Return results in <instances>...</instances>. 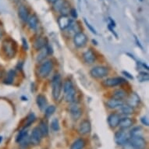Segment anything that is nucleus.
I'll use <instances>...</instances> for the list:
<instances>
[{"mask_svg": "<svg viewBox=\"0 0 149 149\" xmlns=\"http://www.w3.org/2000/svg\"><path fill=\"white\" fill-rule=\"evenodd\" d=\"M70 15L72 16V17H73V18H75V19H77V17H78L77 12V10H75V9H71L70 11Z\"/></svg>", "mask_w": 149, "mask_h": 149, "instance_id": "ea45409f", "label": "nucleus"}, {"mask_svg": "<svg viewBox=\"0 0 149 149\" xmlns=\"http://www.w3.org/2000/svg\"><path fill=\"white\" fill-rule=\"evenodd\" d=\"M91 130V125L89 120H84L80 123L78 128V132L81 135L88 134Z\"/></svg>", "mask_w": 149, "mask_h": 149, "instance_id": "9b49d317", "label": "nucleus"}, {"mask_svg": "<svg viewBox=\"0 0 149 149\" xmlns=\"http://www.w3.org/2000/svg\"><path fill=\"white\" fill-rule=\"evenodd\" d=\"M36 103L40 110H44L47 106V99L43 95H38L36 98Z\"/></svg>", "mask_w": 149, "mask_h": 149, "instance_id": "412c9836", "label": "nucleus"}, {"mask_svg": "<svg viewBox=\"0 0 149 149\" xmlns=\"http://www.w3.org/2000/svg\"><path fill=\"white\" fill-rule=\"evenodd\" d=\"M2 49L8 58L12 59L16 56V53H17V45L12 39L7 38L3 42Z\"/></svg>", "mask_w": 149, "mask_h": 149, "instance_id": "f257e3e1", "label": "nucleus"}, {"mask_svg": "<svg viewBox=\"0 0 149 149\" xmlns=\"http://www.w3.org/2000/svg\"><path fill=\"white\" fill-rule=\"evenodd\" d=\"M2 141H3V137H2V136H0V143H1Z\"/></svg>", "mask_w": 149, "mask_h": 149, "instance_id": "de8ad7c7", "label": "nucleus"}, {"mask_svg": "<svg viewBox=\"0 0 149 149\" xmlns=\"http://www.w3.org/2000/svg\"><path fill=\"white\" fill-rule=\"evenodd\" d=\"M84 146H85L84 140L82 139V138H78L71 144L70 149H83Z\"/></svg>", "mask_w": 149, "mask_h": 149, "instance_id": "bb28decb", "label": "nucleus"}, {"mask_svg": "<svg viewBox=\"0 0 149 149\" xmlns=\"http://www.w3.org/2000/svg\"><path fill=\"white\" fill-rule=\"evenodd\" d=\"M133 124H134V121H133L132 119L129 117H124L120 118L118 126L122 130H126L132 127Z\"/></svg>", "mask_w": 149, "mask_h": 149, "instance_id": "2eb2a0df", "label": "nucleus"}, {"mask_svg": "<svg viewBox=\"0 0 149 149\" xmlns=\"http://www.w3.org/2000/svg\"><path fill=\"white\" fill-rule=\"evenodd\" d=\"M15 75H16V73H15L14 70H11L9 71L7 73V76H6L5 80L3 81V83L6 84H11L13 82Z\"/></svg>", "mask_w": 149, "mask_h": 149, "instance_id": "c756f323", "label": "nucleus"}, {"mask_svg": "<svg viewBox=\"0 0 149 149\" xmlns=\"http://www.w3.org/2000/svg\"><path fill=\"white\" fill-rule=\"evenodd\" d=\"M120 112L121 114L123 115H131L134 113V109L132 106H130L128 104H123L120 107Z\"/></svg>", "mask_w": 149, "mask_h": 149, "instance_id": "5701e85b", "label": "nucleus"}, {"mask_svg": "<svg viewBox=\"0 0 149 149\" xmlns=\"http://www.w3.org/2000/svg\"><path fill=\"white\" fill-rule=\"evenodd\" d=\"M137 80H138L140 82H146V81H148V73H146V72H141V73H139V74L137 75Z\"/></svg>", "mask_w": 149, "mask_h": 149, "instance_id": "f704fd0d", "label": "nucleus"}, {"mask_svg": "<svg viewBox=\"0 0 149 149\" xmlns=\"http://www.w3.org/2000/svg\"><path fill=\"white\" fill-rule=\"evenodd\" d=\"M109 22L110 24L109 25H110L111 27H116V23L114 20H113V19L112 18H109Z\"/></svg>", "mask_w": 149, "mask_h": 149, "instance_id": "c03bdc74", "label": "nucleus"}, {"mask_svg": "<svg viewBox=\"0 0 149 149\" xmlns=\"http://www.w3.org/2000/svg\"><path fill=\"white\" fill-rule=\"evenodd\" d=\"M68 3L65 0H57L53 3V9L56 12H61V10L63 9Z\"/></svg>", "mask_w": 149, "mask_h": 149, "instance_id": "b1692460", "label": "nucleus"}, {"mask_svg": "<svg viewBox=\"0 0 149 149\" xmlns=\"http://www.w3.org/2000/svg\"><path fill=\"white\" fill-rule=\"evenodd\" d=\"M56 108L55 105H49L48 107L45 108V116L46 117H50L51 116H52L54 114V113L56 112Z\"/></svg>", "mask_w": 149, "mask_h": 149, "instance_id": "473e14b6", "label": "nucleus"}, {"mask_svg": "<svg viewBox=\"0 0 149 149\" xmlns=\"http://www.w3.org/2000/svg\"><path fill=\"white\" fill-rule=\"evenodd\" d=\"M114 139H115V142L116 143V144L120 145V146L127 144L129 141L128 135L127 134V133L123 131V130H120V131L119 130V131L116 133Z\"/></svg>", "mask_w": 149, "mask_h": 149, "instance_id": "6e6552de", "label": "nucleus"}, {"mask_svg": "<svg viewBox=\"0 0 149 149\" xmlns=\"http://www.w3.org/2000/svg\"><path fill=\"white\" fill-rule=\"evenodd\" d=\"M18 15H19L20 20L24 22H27V20H28V17H29V13L24 6H20L19 10H18Z\"/></svg>", "mask_w": 149, "mask_h": 149, "instance_id": "6ab92c4d", "label": "nucleus"}, {"mask_svg": "<svg viewBox=\"0 0 149 149\" xmlns=\"http://www.w3.org/2000/svg\"><path fill=\"white\" fill-rule=\"evenodd\" d=\"M123 74L125 77H128L129 79H130V80H133V79H134V77H133L130 73L127 72V71H123Z\"/></svg>", "mask_w": 149, "mask_h": 149, "instance_id": "79ce46f5", "label": "nucleus"}, {"mask_svg": "<svg viewBox=\"0 0 149 149\" xmlns=\"http://www.w3.org/2000/svg\"><path fill=\"white\" fill-rule=\"evenodd\" d=\"M140 1H143V0H140Z\"/></svg>", "mask_w": 149, "mask_h": 149, "instance_id": "09e8293b", "label": "nucleus"}, {"mask_svg": "<svg viewBox=\"0 0 149 149\" xmlns=\"http://www.w3.org/2000/svg\"><path fill=\"white\" fill-rule=\"evenodd\" d=\"M83 59L87 64H92L93 63H95L96 59L95 54L91 49H88L84 52Z\"/></svg>", "mask_w": 149, "mask_h": 149, "instance_id": "ddd939ff", "label": "nucleus"}, {"mask_svg": "<svg viewBox=\"0 0 149 149\" xmlns=\"http://www.w3.org/2000/svg\"><path fill=\"white\" fill-rule=\"evenodd\" d=\"M56 1H57V0H49V3H55V2H56Z\"/></svg>", "mask_w": 149, "mask_h": 149, "instance_id": "49530a36", "label": "nucleus"}, {"mask_svg": "<svg viewBox=\"0 0 149 149\" xmlns=\"http://www.w3.org/2000/svg\"><path fill=\"white\" fill-rule=\"evenodd\" d=\"M126 80L123 77H110L105 79L102 82V84L105 88H114L116 86L121 85L123 84L126 83Z\"/></svg>", "mask_w": 149, "mask_h": 149, "instance_id": "423d86ee", "label": "nucleus"}, {"mask_svg": "<svg viewBox=\"0 0 149 149\" xmlns=\"http://www.w3.org/2000/svg\"><path fill=\"white\" fill-rule=\"evenodd\" d=\"M123 104H124L123 100H120V99H116V98H112L109 99L106 102V105L109 109H114L116 108H120Z\"/></svg>", "mask_w": 149, "mask_h": 149, "instance_id": "dca6fc26", "label": "nucleus"}, {"mask_svg": "<svg viewBox=\"0 0 149 149\" xmlns=\"http://www.w3.org/2000/svg\"><path fill=\"white\" fill-rule=\"evenodd\" d=\"M27 136V130H25L24 128L23 130H21L19 134H17V137H16V142L17 143H20V142L22 141L24 139L25 137Z\"/></svg>", "mask_w": 149, "mask_h": 149, "instance_id": "7c9ffc66", "label": "nucleus"}, {"mask_svg": "<svg viewBox=\"0 0 149 149\" xmlns=\"http://www.w3.org/2000/svg\"><path fill=\"white\" fill-rule=\"evenodd\" d=\"M134 39H135V42H136V43H137V45H138V46H139L141 49H143V46H142V45L141 44V42H140V41L138 40V38H137V37L135 36V35H134Z\"/></svg>", "mask_w": 149, "mask_h": 149, "instance_id": "37998d69", "label": "nucleus"}, {"mask_svg": "<svg viewBox=\"0 0 149 149\" xmlns=\"http://www.w3.org/2000/svg\"><path fill=\"white\" fill-rule=\"evenodd\" d=\"M3 31L2 30V28L0 27V38L3 37Z\"/></svg>", "mask_w": 149, "mask_h": 149, "instance_id": "a18cd8bd", "label": "nucleus"}, {"mask_svg": "<svg viewBox=\"0 0 149 149\" xmlns=\"http://www.w3.org/2000/svg\"><path fill=\"white\" fill-rule=\"evenodd\" d=\"M22 42H23V47H24V49L27 51V49H28V44H27V40L25 39V38H22Z\"/></svg>", "mask_w": 149, "mask_h": 149, "instance_id": "a19ab883", "label": "nucleus"}, {"mask_svg": "<svg viewBox=\"0 0 149 149\" xmlns=\"http://www.w3.org/2000/svg\"><path fill=\"white\" fill-rule=\"evenodd\" d=\"M38 128H39L40 131L42 133V136L44 137H47L49 135V126L47 124L46 121L45 120H42L39 123V126H38Z\"/></svg>", "mask_w": 149, "mask_h": 149, "instance_id": "a878e982", "label": "nucleus"}, {"mask_svg": "<svg viewBox=\"0 0 149 149\" xmlns=\"http://www.w3.org/2000/svg\"><path fill=\"white\" fill-rule=\"evenodd\" d=\"M72 88H73V85L72 81L70 80H66L65 81L63 84V91L64 93H66L67 91H69L70 90H71Z\"/></svg>", "mask_w": 149, "mask_h": 149, "instance_id": "e433bc0d", "label": "nucleus"}, {"mask_svg": "<svg viewBox=\"0 0 149 149\" xmlns=\"http://www.w3.org/2000/svg\"><path fill=\"white\" fill-rule=\"evenodd\" d=\"M88 42V38L83 32H78L73 36V42L77 48H83L86 45Z\"/></svg>", "mask_w": 149, "mask_h": 149, "instance_id": "0eeeda50", "label": "nucleus"}, {"mask_svg": "<svg viewBox=\"0 0 149 149\" xmlns=\"http://www.w3.org/2000/svg\"><path fill=\"white\" fill-rule=\"evenodd\" d=\"M52 97L55 100H58L62 91V81L59 74H56L52 81Z\"/></svg>", "mask_w": 149, "mask_h": 149, "instance_id": "f03ea898", "label": "nucleus"}, {"mask_svg": "<svg viewBox=\"0 0 149 149\" xmlns=\"http://www.w3.org/2000/svg\"><path fill=\"white\" fill-rule=\"evenodd\" d=\"M69 112L70 113L71 116L73 120H78L82 115V110L81 107L78 106L77 104H73L69 107Z\"/></svg>", "mask_w": 149, "mask_h": 149, "instance_id": "f8f14e48", "label": "nucleus"}, {"mask_svg": "<svg viewBox=\"0 0 149 149\" xmlns=\"http://www.w3.org/2000/svg\"><path fill=\"white\" fill-rule=\"evenodd\" d=\"M66 30V33L70 36H74L77 33L80 32V26L77 23L72 22Z\"/></svg>", "mask_w": 149, "mask_h": 149, "instance_id": "aec40b11", "label": "nucleus"}, {"mask_svg": "<svg viewBox=\"0 0 149 149\" xmlns=\"http://www.w3.org/2000/svg\"><path fill=\"white\" fill-rule=\"evenodd\" d=\"M42 134L38 127H34L33 130H32L31 135L30 137V143L34 145H38L40 142L42 141Z\"/></svg>", "mask_w": 149, "mask_h": 149, "instance_id": "1a4fd4ad", "label": "nucleus"}, {"mask_svg": "<svg viewBox=\"0 0 149 149\" xmlns=\"http://www.w3.org/2000/svg\"><path fill=\"white\" fill-rule=\"evenodd\" d=\"M90 73L95 78H103L109 74V69L102 66H95L91 70Z\"/></svg>", "mask_w": 149, "mask_h": 149, "instance_id": "39448f33", "label": "nucleus"}, {"mask_svg": "<svg viewBox=\"0 0 149 149\" xmlns=\"http://www.w3.org/2000/svg\"><path fill=\"white\" fill-rule=\"evenodd\" d=\"M120 116L117 113H112L108 116V123L110 127L112 128H115L118 127L119 122H120Z\"/></svg>", "mask_w": 149, "mask_h": 149, "instance_id": "4468645a", "label": "nucleus"}, {"mask_svg": "<svg viewBox=\"0 0 149 149\" xmlns=\"http://www.w3.org/2000/svg\"><path fill=\"white\" fill-rule=\"evenodd\" d=\"M72 22H73L72 20L67 15H62L58 19V24L62 31H65L66 29H67Z\"/></svg>", "mask_w": 149, "mask_h": 149, "instance_id": "9d476101", "label": "nucleus"}, {"mask_svg": "<svg viewBox=\"0 0 149 149\" xmlns=\"http://www.w3.org/2000/svg\"><path fill=\"white\" fill-rule=\"evenodd\" d=\"M140 97L135 93H132L127 98V104L133 108L137 107L140 103Z\"/></svg>", "mask_w": 149, "mask_h": 149, "instance_id": "f3484780", "label": "nucleus"}, {"mask_svg": "<svg viewBox=\"0 0 149 149\" xmlns=\"http://www.w3.org/2000/svg\"><path fill=\"white\" fill-rule=\"evenodd\" d=\"M130 137H133V136H141L142 135L141 127H134V128L130 130Z\"/></svg>", "mask_w": 149, "mask_h": 149, "instance_id": "72a5a7b5", "label": "nucleus"}, {"mask_svg": "<svg viewBox=\"0 0 149 149\" xmlns=\"http://www.w3.org/2000/svg\"><path fill=\"white\" fill-rule=\"evenodd\" d=\"M75 97H76V90L74 89V88H72L71 90H70L66 93H65V98H66V101L67 102H74Z\"/></svg>", "mask_w": 149, "mask_h": 149, "instance_id": "393cba45", "label": "nucleus"}, {"mask_svg": "<svg viewBox=\"0 0 149 149\" xmlns=\"http://www.w3.org/2000/svg\"><path fill=\"white\" fill-rule=\"evenodd\" d=\"M130 144L134 149H144L146 147V141L142 136H133L129 138Z\"/></svg>", "mask_w": 149, "mask_h": 149, "instance_id": "20e7f679", "label": "nucleus"}, {"mask_svg": "<svg viewBox=\"0 0 149 149\" xmlns=\"http://www.w3.org/2000/svg\"><path fill=\"white\" fill-rule=\"evenodd\" d=\"M27 23H28L29 27L31 30H36L38 27V19L36 15L33 14L28 17Z\"/></svg>", "mask_w": 149, "mask_h": 149, "instance_id": "4be33fe9", "label": "nucleus"}, {"mask_svg": "<svg viewBox=\"0 0 149 149\" xmlns=\"http://www.w3.org/2000/svg\"><path fill=\"white\" fill-rule=\"evenodd\" d=\"M47 55H48V51H47V48L44 47L43 49H40L39 52L38 53L36 57V60L37 62H40L43 61L45 59V57L47 56Z\"/></svg>", "mask_w": 149, "mask_h": 149, "instance_id": "c85d7f7f", "label": "nucleus"}, {"mask_svg": "<svg viewBox=\"0 0 149 149\" xmlns=\"http://www.w3.org/2000/svg\"><path fill=\"white\" fill-rule=\"evenodd\" d=\"M35 120H36V116H35V115H34V113H31V114H29L28 116L27 117V120H26V122H25L24 128L26 129L27 127H30V126L35 121Z\"/></svg>", "mask_w": 149, "mask_h": 149, "instance_id": "2f4dec72", "label": "nucleus"}, {"mask_svg": "<svg viewBox=\"0 0 149 149\" xmlns=\"http://www.w3.org/2000/svg\"><path fill=\"white\" fill-rule=\"evenodd\" d=\"M53 69V63L51 60H47L41 64L38 68V75L39 77L45 78L49 76Z\"/></svg>", "mask_w": 149, "mask_h": 149, "instance_id": "7ed1b4c3", "label": "nucleus"}, {"mask_svg": "<svg viewBox=\"0 0 149 149\" xmlns=\"http://www.w3.org/2000/svg\"><path fill=\"white\" fill-rule=\"evenodd\" d=\"M51 128L52 129L53 131H59V129H60V127H59V120L56 119V118H55L53 120H52L51 123Z\"/></svg>", "mask_w": 149, "mask_h": 149, "instance_id": "c9c22d12", "label": "nucleus"}, {"mask_svg": "<svg viewBox=\"0 0 149 149\" xmlns=\"http://www.w3.org/2000/svg\"><path fill=\"white\" fill-rule=\"evenodd\" d=\"M47 44V40L44 37H38L34 42V48L36 50H40L45 47Z\"/></svg>", "mask_w": 149, "mask_h": 149, "instance_id": "a211bd4d", "label": "nucleus"}, {"mask_svg": "<svg viewBox=\"0 0 149 149\" xmlns=\"http://www.w3.org/2000/svg\"><path fill=\"white\" fill-rule=\"evenodd\" d=\"M84 23H85L86 26L88 27V29L90 30V31L92 32L93 34H97V32H96L95 29V28H94V27H93L92 26H91V25L90 24H89V23H88V21H87V20H86V19H84Z\"/></svg>", "mask_w": 149, "mask_h": 149, "instance_id": "4c0bfd02", "label": "nucleus"}, {"mask_svg": "<svg viewBox=\"0 0 149 149\" xmlns=\"http://www.w3.org/2000/svg\"><path fill=\"white\" fill-rule=\"evenodd\" d=\"M141 122L143 125L146 126V127H148L149 122H148V119L146 116H143V117L141 118Z\"/></svg>", "mask_w": 149, "mask_h": 149, "instance_id": "58836bf2", "label": "nucleus"}, {"mask_svg": "<svg viewBox=\"0 0 149 149\" xmlns=\"http://www.w3.org/2000/svg\"><path fill=\"white\" fill-rule=\"evenodd\" d=\"M112 95H113V98L123 100L127 96V92L125 91L122 90V89H117V90H115L113 91Z\"/></svg>", "mask_w": 149, "mask_h": 149, "instance_id": "cd10ccee", "label": "nucleus"}]
</instances>
